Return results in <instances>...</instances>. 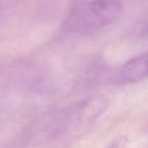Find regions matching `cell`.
<instances>
[{
  "instance_id": "1",
  "label": "cell",
  "mask_w": 148,
  "mask_h": 148,
  "mask_svg": "<svg viewBox=\"0 0 148 148\" xmlns=\"http://www.w3.org/2000/svg\"><path fill=\"white\" fill-rule=\"evenodd\" d=\"M121 10V0H93L72 15L69 27L79 33L97 32L114 23Z\"/></svg>"
},
{
  "instance_id": "2",
  "label": "cell",
  "mask_w": 148,
  "mask_h": 148,
  "mask_svg": "<svg viewBox=\"0 0 148 148\" xmlns=\"http://www.w3.org/2000/svg\"><path fill=\"white\" fill-rule=\"evenodd\" d=\"M147 77V55L137 56L128 60L121 67L117 81L121 84H134Z\"/></svg>"
},
{
  "instance_id": "3",
  "label": "cell",
  "mask_w": 148,
  "mask_h": 148,
  "mask_svg": "<svg viewBox=\"0 0 148 148\" xmlns=\"http://www.w3.org/2000/svg\"><path fill=\"white\" fill-rule=\"evenodd\" d=\"M109 101L103 95H97L88 101H84L75 111V115L72 117L74 122L84 124L95 121L107 110Z\"/></svg>"
},
{
  "instance_id": "4",
  "label": "cell",
  "mask_w": 148,
  "mask_h": 148,
  "mask_svg": "<svg viewBox=\"0 0 148 148\" xmlns=\"http://www.w3.org/2000/svg\"><path fill=\"white\" fill-rule=\"evenodd\" d=\"M128 144V138L124 135L118 136L116 139L112 141V143L107 148H126Z\"/></svg>"
}]
</instances>
